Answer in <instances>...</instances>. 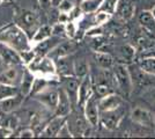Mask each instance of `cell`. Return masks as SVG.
Masks as SVG:
<instances>
[{
	"instance_id": "obj_9",
	"label": "cell",
	"mask_w": 155,
	"mask_h": 139,
	"mask_svg": "<svg viewBox=\"0 0 155 139\" xmlns=\"http://www.w3.org/2000/svg\"><path fill=\"white\" fill-rule=\"evenodd\" d=\"M82 111H84V116L86 117V119L93 127H96L100 124L101 111L98 107V98L95 94L84 103V106L82 107Z\"/></svg>"
},
{
	"instance_id": "obj_10",
	"label": "cell",
	"mask_w": 155,
	"mask_h": 139,
	"mask_svg": "<svg viewBox=\"0 0 155 139\" xmlns=\"http://www.w3.org/2000/svg\"><path fill=\"white\" fill-rule=\"evenodd\" d=\"M130 117H131L133 123H136V124L140 126H143V127H152V126H154L153 113L149 111L148 109L143 108V107H134L131 110V113H130Z\"/></svg>"
},
{
	"instance_id": "obj_14",
	"label": "cell",
	"mask_w": 155,
	"mask_h": 139,
	"mask_svg": "<svg viewBox=\"0 0 155 139\" xmlns=\"http://www.w3.org/2000/svg\"><path fill=\"white\" fill-rule=\"evenodd\" d=\"M66 122H67V117L66 116L54 115V117L41 131L39 136L43 137V138H54V137H57L59 131L61 130V127L66 124Z\"/></svg>"
},
{
	"instance_id": "obj_16",
	"label": "cell",
	"mask_w": 155,
	"mask_h": 139,
	"mask_svg": "<svg viewBox=\"0 0 155 139\" xmlns=\"http://www.w3.org/2000/svg\"><path fill=\"white\" fill-rule=\"evenodd\" d=\"M19 66L21 65H11L6 70H4L0 73V82L15 86L20 85L23 77V71H20Z\"/></svg>"
},
{
	"instance_id": "obj_49",
	"label": "cell",
	"mask_w": 155,
	"mask_h": 139,
	"mask_svg": "<svg viewBox=\"0 0 155 139\" xmlns=\"http://www.w3.org/2000/svg\"><path fill=\"white\" fill-rule=\"evenodd\" d=\"M1 61H2V60H1V57H0V63H1Z\"/></svg>"
},
{
	"instance_id": "obj_38",
	"label": "cell",
	"mask_w": 155,
	"mask_h": 139,
	"mask_svg": "<svg viewBox=\"0 0 155 139\" xmlns=\"http://www.w3.org/2000/svg\"><path fill=\"white\" fill-rule=\"evenodd\" d=\"M14 130L7 125H0V138H11Z\"/></svg>"
},
{
	"instance_id": "obj_21",
	"label": "cell",
	"mask_w": 155,
	"mask_h": 139,
	"mask_svg": "<svg viewBox=\"0 0 155 139\" xmlns=\"http://www.w3.org/2000/svg\"><path fill=\"white\" fill-rule=\"evenodd\" d=\"M72 102L68 95L66 94L63 88L59 89V102L58 106H57V109L54 111V115H58V116H68L72 111Z\"/></svg>"
},
{
	"instance_id": "obj_27",
	"label": "cell",
	"mask_w": 155,
	"mask_h": 139,
	"mask_svg": "<svg viewBox=\"0 0 155 139\" xmlns=\"http://www.w3.org/2000/svg\"><path fill=\"white\" fill-rule=\"evenodd\" d=\"M118 53H119V58L122 59L120 63L125 61V64L129 65L130 63L133 60V58L136 57V49L130 44H125V45L118 48Z\"/></svg>"
},
{
	"instance_id": "obj_31",
	"label": "cell",
	"mask_w": 155,
	"mask_h": 139,
	"mask_svg": "<svg viewBox=\"0 0 155 139\" xmlns=\"http://www.w3.org/2000/svg\"><path fill=\"white\" fill-rule=\"evenodd\" d=\"M137 63L143 71L155 75V58H139Z\"/></svg>"
},
{
	"instance_id": "obj_25",
	"label": "cell",
	"mask_w": 155,
	"mask_h": 139,
	"mask_svg": "<svg viewBox=\"0 0 155 139\" xmlns=\"http://www.w3.org/2000/svg\"><path fill=\"white\" fill-rule=\"evenodd\" d=\"M34 80H35V75L32 74L28 68L23 72V77H22V80H21V84H20V93L23 95V96H27L31 93V88L32 85H34Z\"/></svg>"
},
{
	"instance_id": "obj_1",
	"label": "cell",
	"mask_w": 155,
	"mask_h": 139,
	"mask_svg": "<svg viewBox=\"0 0 155 139\" xmlns=\"http://www.w3.org/2000/svg\"><path fill=\"white\" fill-rule=\"evenodd\" d=\"M0 42H4L14 48L20 53L32 49V43L29 35L16 23L8 26L2 31H0Z\"/></svg>"
},
{
	"instance_id": "obj_4",
	"label": "cell",
	"mask_w": 155,
	"mask_h": 139,
	"mask_svg": "<svg viewBox=\"0 0 155 139\" xmlns=\"http://www.w3.org/2000/svg\"><path fill=\"white\" fill-rule=\"evenodd\" d=\"M15 22L29 35L30 40L35 31L39 28L38 14L31 9H27V8L20 9L19 12L15 14Z\"/></svg>"
},
{
	"instance_id": "obj_2",
	"label": "cell",
	"mask_w": 155,
	"mask_h": 139,
	"mask_svg": "<svg viewBox=\"0 0 155 139\" xmlns=\"http://www.w3.org/2000/svg\"><path fill=\"white\" fill-rule=\"evenodd\" d=\"M27 68L30 72L37 77L48 80L58 79L59 74L57 72L56 61L51 59L49 56H36L34 59L27 65Z\"/></svg>"
},
{
	"instance_id": "obj_22",
	"label": "cell",
	"mask_w": 155,
	"mask_h": 139,
	"mask_svg": "<svg viewBox=\"0 0 155 139\" xmlns=\"http://www.w3.org/2000/svg\"><path fill=\"white\" fill-rule=\"evenodd\" d=\"M56 66H57V72L61 77L74 75V59L70 56L56 60Z\"/></svg>"
},
{
	"instance_id": "obj_47",
	"label": "cell",
	"mask_w": 155,
	"mask_h": 139,
	"mask_svg": "<svg viewBox=\"0 0 155 139\" xmlns=\"http://www.w3.org/2000/svg\"><path fill=\"white\" fill-rule=\"evenodd\" d=\"M1 114H4V113H2V110H1V108H0V115H1Z\"/></svg>"
},
{
	"instance_id": "obj_15",
	"label": "cell",
	"mask_w": 155,
	"mask_h": 139,
	"mask_svg": "<svg viewBox=\"0 0 155 139\" xmlns=\"http://www.w3.org/2000/svg\"><path fill=\"white\" fill-rule=\"evenodd\" d=\"M94 95V84H93V78L91 74L86 75L84 78L80 79V86H79V101H78V107L81 108L84 106V103L91 99Z\"/></svg>"
},
{
	"instance_id": "obj_20",
	"label": "cell",
	"mask_w": 155,
	"mask_h": 139,
	"mask_svg": "<svg viewBox=\"0 0 155 139\" xmlns=\"http://www.w3.org/2000/svg\"><path fill=\"white\" fill-rule=\"evenodd\" d=\"M23 99L25 96L22 94H18L15 96H12V98H8V99L1 100L0 101V108L2 110L4 114H12L14 113L15 110H18L22 102H23Z\"/></svg>"
},
{
	"instance_id": "obj_8",
	"label": "cell",
	"mask_w": 155,
	"mask_h": 139,
	"mask_svg": "<svg viewBox=\"0 0 155 139\" xmlns=\"http://www.w3.org/2000/svg\"><path fill=\"white\" fill-rule=\"evenodd\" d=\"M35 99L38 101L41 104H43L46 110L54 114L59 102V89L54 87L46 86L41 92L35 94Z\"/></svg>"
},
{
	"instance_id": "obj_45",
	"label": "cell",
	"mask_w": 155,
	"mask_h": 139,
	"mask_svg": "<svg viewBox=\"0 0 155 139\" xmlns=\"http://www.w3.org/2000/svg\"><path fill=\"white\" fill-rule=\"evenodd\" d=\"M153 122H154V126H155V113L153 114Z\"/></svg>"
},
{
	"instance_id": "obj_42",
	"label": "cell",
	"mask_w": 155,
	"mask_h": 139,
	"mask_svg": "<svg viewBox=\"0 0 155 139\" xmlns=\"http://www.w3.org/2000/svg\"><path fill=\"white\" fill-rule=\"evenodd\" d=\"M38 1H39V5H41V7L43 9H49L52 6L51 0H38Z\"/></svg>"
},
{
	"instance_id": "obj_33",
	"label": "cell",
	"mask_w": 155,
	"mask_h": 139,
	"mask_svg": "<svg viewBox=\"0 0 155 139\" xmlns=\"http://www.w3.org/2000/svg\"><path fill=\"white\" fill-rule=\"evenodd\" d=\"M118 2H119V0H103L98 11H103V12H107V13L114 15L116 13Z\"/></svg>"
},
{
	"instance_id": "obj_36",
	"label": "cell",
	"mask_w": 155,
	"mask_h": 139,
	"mask_svg": "<svg viewBox=\"0 0 155 139\" xmlns=\"http://www.w3.org/2000/svg\"><path fill=\"white\" fill-rule=\"evenodd\" d=\"M52 33L54 36H58V37H64L66 36L65 33V23H56V25H52Z\"/></svg>"
},
{
	"instance_id": "obj_43",
	"label": "cell",
	"mask_w": 155,
	"mask_h": 139,
	"mask_svg": "<svg viewBox=\"0 0 155 139\" xmlns=\"http://www.w3.org/2000/svg\"><path fill=\"white\" fill-rule=\"evenodd\" d=\"M60 2H61V0H51V4L53 7H58Z\"/></svg>"
},
{
	"instance_id": "obj_18",
	"label": "cell",
	"mask_w": 155,
	"mask_h": 139,
	"mask_svg": "<svg viewBox=\"0 0 155 139\" xmlns=\"http://www.w3.org/2000/svg\"><path fill=\"white\" fill-rule=\"evenodd\" d=\"M138 23L141 27L142 31H145L152 38H155V18L150 11L142 9L138 15Z\"/></svg>"
},
{
	"instance_id": "obj_29",
	"label": "cell",
	"mask_w": 155,
	"mask_h": 139,
	"mask_svg": "<svg viewBox=\"0 0 155 139\" xmlns=\"http://www.w3.org/2000/svg\"><path fill=\"white\" fill-rule=\"evenodd\" d=\"M18 94H21L20 88H18V86L0 82V101L8 99V98H12V96H15Z\"/></svg>"
},
{
	"instance_id": "obj_17",
	"label": "cell",
	"mask_w": 155,
	"mask_h": 139,
	"mask_svg": "<svg viewBox=\"0 0 155 139\" xmlns=\"http://www.w3.org/2000/svg\"><path fill=\"white\" fill-rule=\"evenodd\" d=\"M125 102L123 95H119L116 93H111L108 94L103 98L98 99V107H100V111H109L114 110L118 107L123 106Z\"/></svg>"
},
{
	"instance_id": "obj_30",
	"label": "cell",
	"mask_w": 155,
	"mask_h": 139,
	"mask_svg": "<svg viewBox=\"0 0 155 139\" xmlns=\"http://www.w3.org/2000/svg\"><path fill=\"white\" fill-rule=\"evenodd\" d=\"M111 14L103 12V11H97L95 13H93V28L95 27H101L102 25L107 23L111 19Z\"/></svg>"
},
{
	"instance_id": "obj_3",
	"label": "cell",
	"mask_w": 155,
	"mask_h": 139,
	"mask_svg": "<svg viewBox=\"0 0 155 139\" xmlns=\"http://www.w3.org/2000/svg\"><path fill=\"white\" fill-rule=\"evenodd\" d=\"M115 73V78L117 81V88L125 98H130L133 92V82L131 78V73L129 70V65L124 63H116L112 67Z\"/></svg>"
},
{
	"instance_id": "obj_12",
	"label": "cell",
	"mask_w": 155,
	"mask_h": 139,
	"mask_svg": "<svg viewBox=\"0 0 155 139\" xmlns=\"http://www.w3.org/2000/svg\"><path fill=\"white\" fill-rule=\"evenodd\" d=\"M0 57H1L2 63H5L7 66L23 64L21 53L4 42H0Z\"/></svg>"
},
{
	"instance_id": "obj_37",
	"label": "cell",
	"mask_w": 155,
	"mask_h": 139,
	"mask_svg": "<svg viewBox=\"0 0 155 139\" xmlns=\"http://www.w3.org/2000/svg\"><path fill=\"white\" fill-rule=\"evenodd\" d=\"M139 58H155V45L148 46V48L143 49L140 52V55H139L138 59Z\"/></svg>"
},
{
	"instance_id": "obj_44",
	"label": "cell",
	"mask_w": 155,
	"mask_h": 139,
	"mask_svg": "<svg viewBox=\"0 0 155 139\" xmlns=\"http://www.w3.org/2000/svg\"><path fill=\"white\" fill-rule=\"evenodd\" d=\"M150 12H152V14H153V16H154V18H155V6L153 7L152 9H150Z\"/></svg>"
},
{
	"instance_id": "obj_23",
	"label": "cell",
	"mask_w": 155,
	"mask_h": 139,
	"mask_svg": "<svg viewBox=\"0 0 155 139\" xmlns=\"http://www.w3.org/2000/svg\"><path fill=\"white\" fill-rule=\"evenodd\" d=\"M94 59L96 61V65L98 66V68H112L115 66V59L114 57L108 52H103V51H96L94 55Z\"/></svg>"
},
{
	"instance_id": "obj_28",
	"label": "cell",
	"mask_w": 155,
	"mask_h": 139,
	"mask_svg": "<svg viewBox=\"0 0 155 139\" xmlns=\"http://www.w3.org/2000/svg\"><path fill=\"white\" fill-rule=\"evenodd\" d=\"M102 1L103 0H81L80 8L84 14H93L100 9Z\"/></svg>"
},
{
	"instance_id": "obj_39",
	"label": "cell",
	"mask_w": 155,
	"mask_h": 139,
	"mask_svg": "<svg viewBox=\"0 0 155 139\" xmlns=\"http://www.w3.org/2000/svg\"><path fill=\"white\" fill-rule=\"evenodd\" d=\"M57 137H58V138H73L71 130H70V127H68V125H67V122H66V124L61 127V130L59 131Z\"/></svg>"
},
{
	"instance_id": "obj_26",
	"label": "cell",
	"mask_w": 155,
	"mask_h": 139,
	"mask_svg": "<svg viewBox=\"0 0 155 139\" xmlns=\"http://www.w3.org/2000/svg\"><path fill=\"white\" fill-rule=\"evenodd\" d=\"M89 63L87 61L86 58L84 57H80L78 59H74V75L79 78V79H82L86 75L89 74Z\"/></svg>"
},
{
	"instance_id": "obj_34",
	"label": "cell",
	"mask_w": 155,
	"mask_h": 139,
	"mask_svg": "<svg viewBox=\"0 0 155 139\" xmlns=\"http://www.w3.org/2000/svg\"><path fill=\"white\" fill-rule=\"evenodd\" d=\"M141 96L142 99L145 100L148 104L155 107V86L150 87V88L146 89V91H143L141 93Z\"/></svg>"
},
{
	"instance_id": "obj_13",
	"label": "cell",
	"mask_w": 155,
	"mask_h": 139,
	"mask_svg": "<svg viewBox=\"0 0 155 139\" xmlns=\"http://www.w3.org/2000/svg\"><path fill=\"white\" fill-rule=\"evenodd\" d=\"M63 89L68 98L71 100L72 106L78 107V101H79V86H80V79L75 75H68V77H63Z\"/></svg>"
},
{
	"instance_id": "obj_19",
	"label": "cell",
	"mask_w": 155,
	"mask_h": 139,
	"mask_svg": "<svg viewBox=\"0 0 155 139\" xmlns=\"http://www.w3.org/2000/svg\"><path fill=\"white\" fill-rule=\"evenodd\" d=\"M136 13V4L133 0H119L116 13L118 19L126 22L130 21Z\"/></svg>"
},
{
	"instance_id": "obj_46",
	"label": "cell",
	"mask_w": 155,
	"mask_h": 139,
	"mask_svg": "<svg viewBox=\"0 0 155 139\" xmlns=\"http://www.w3.org/2000/svg\"><path fill=\"white\" fill-rule=\"evenodd\" d=\"M0 125H2V119H1V116H0Z\"/></svg>"
},
{
	"instance_id": "obj_11",
	"label": "cell",
	"mask_w": 155,
	"mask_h": 139,
	"mask_svg": "<svg viewBox=\"0 0 155 139\" xmlns=\"http://www.w3.org/2000/svg\"><path fill=\"white\" fill-rule=\"evenodd\" d=\"M75 49H77V43L74 42V40H72V38L63 40L59 44L54 46L46 56H49L51 59L56 61L59 58H63V57H66V56H71L72 53L75 51Z\"/></svg>"
},
{
	"instance_id": "obj_35",
	"label": "cell",
	"mask_w": 155,
	"mask_h": 139,
	"mask_svg": "<svg viewBox=\"0 0 155 139\" xmlns=\"http://www.w3.org/2000/svg\"><path fill=\"white\" fill-rule=\"evenodd\" d=\"M74 4L72 2L71 0H61V2L59 4L58 9L59 12H63V13H70L72 9L74 8Z\"/></svg>"
},
{
	"instance_id": "obj_40",
	"label": "cell",
	"mask_w": 155,
	"mask_h": 139,
	"mask_svg": "<svg viewBox=\"0 0 155 139\" xmlns=\"http://www.w3.org/2000/svg\"><path fill=\"white\" fill-rule=\"evenodd\" d=\"M19 137L20 138H34L35 137V131L32 129H25L20 132Z\"/></svg>"
},
{
	"instance_id": "obj_6",
	"label": "cell",
	"mask_w": 155,
	"mask_h": 139,
	"mask_svg": "<svg viewBox=\"0 0 155 139\" xmlns=\"http://www.w3.org/2000/svg\"><path fill=\"white\" fill-rule=\"evenodd\" d=\"M127 113V104L124 103L123 106L118 107L114 110L109 111H101L100 115V123L105 127L107 130L114 131L120 125L122 121L124 119L125 115Z\"/></svg>"
},
{
	"instance_id": "obj_5",
	"label": "cell",
	"mask_w": 155,
	"mask_h": 139,
	"mask_svg": "<svg viewBox=\"0 0 155 139\" xmlns=\"http://www.w3.org/2000/svg\"><path fill=\"white\" fill-rule=\"evenodd\" d=\"M129 70L131 73L132 82H133V92H134V89H140L141 92H143L150 87L155 86V75L143 71L141 67L138 65V63L130 64Z\"/></svg>"
},
{
	"instance_id": "obj_24",
	"label": "cell",
	"mask_w": 155,
	"mask_h": 139,
	"mask_svg": "<svg viewBox=\"0 0 155 139\" xmlns=\"http://www.w3.org/2000/svg\"><path fill=\"white\" fill-rule=\"evenodd\" d=\"M53 33H52V25H43L39 26V28L35 31V34L32 35L31 37V43L32 46L35 44H37L42 41H45L48 38H50Z\"/></svg>"
},
{
	"instance_id": "obj_7",
	"label": "cell",
	"mask_w": 155,
	"mask_h": 139,
	"mask_svg": "<svg viewBox=\"0 0 155 139\" xmlns=\"http://www.w3.org/2000/svg\"><path fill=\"white\" fill-rule=\"evenodd\" d=\"M67 125L73 137H88L91 136V127H93L86 117L82 118L74 111H71V114L67 116Z\"/></svg>"
},
{
	"instance_id": "obj_48",
	"label": "cell",
	"mask_w": 155,
	"mask_h": 139,
	"mask_svg": "<svg viewBox=\"0 0 155 139\" xmlns=\"http://www.w3.org/2000/svg\"><path fill=\"white\" fill-rule=\"evenodd\" d=\"M2 1H4V0H0V4H1V2H2Z\"/></svg>"
},
{
	"instance_id": "obj_32",
	"label": "cell",
	"mask_w": 155,
	"mask_h": 139,
	"mask_svg": "<svg viewBox=\"0 0 155 139\" xmlns=\"http://www.w3.org/2000/svg\"><path fill=\"white\" fill-rule=\"evenodd\" d=\"M65 33L67 38L74 40L79 33V25L77 21H68L65 23Z\"/></svg>"
},
{
	"instance_id": "obj_41",
	"label": "cell",
	"mask_w": 155,
	"mask_h": 139,
	"mask_svg": "<svg viewBox=\"0 0 155 139\" xmlns=\"http://www.w3.org/2000/svg\"><path fill=\"white\" fill-rule=\"evenodd\" d=\"M155 6V0H142V9L150 11Z\"/></svg>"
}]
</instances>
